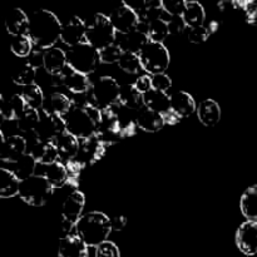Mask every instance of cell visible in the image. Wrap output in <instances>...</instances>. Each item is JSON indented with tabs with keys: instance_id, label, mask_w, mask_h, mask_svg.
<instances>
[{
	"instance_id": "obj_33",
	"label": "cell",
	"mask_w": 257,
	"mask_h": 257,
	"mask_svg": "<svg viewBox=\"0 0 257 257\" xmlns=\"http://www.w3.org/2000/svg\"><path fill=\"white\" fill-rule=\"evenodd\" d=\"M182 18L185 19L188 28L201 27L206 19V12L202 5L198 2L187 3L185 10L182 13Z\"/></svg>"
},
{
	"instance_id": "obj_24",
	"label": "cell",
	"mask_w": 257,
	"mask_h": 257,
	"mask_svg": "<svg viewBox=\"0 0 257 257\" xmlns=\"http://www.w3.org/2000/svg\"><path fill=\"white\" fill-rule=\"evenodd\" d=\"M44 68L50 74H59L68 68L67 53L60 48H50L44 52Z\"/></svg>"
},
{
	"instance_id": "obj_15",
	"label": "cell",
	"mask_w": 257,
	"mask_h": 257,
	"mask_svg": "<svg viewBox=\"0 0 257 257\" xmlns=\"http://www.w3.org/2000/svg\"><path fill=\"white\" fill-rule=\"evenodd\" d=\"M109 19L117 33H128L131 30L136 29L138 20H140L137 13L125 7V5H120V7L115 8L110 13Z\"/></svg>"
},
{
	"instance_id": "obj_16",
	"label": "cell",
	"mask_w": 257,
	"mask_h": 257,
	"mask_svg": "<svg viewBox=\"0 0 257 257\" xmlns=\"http://www.w3.org/2000/svg\"><path fill=\"white\" fill-rule=\"evenodd\" d=\"M85 206V196L79 190H75L65 198L62 206L63 220L77 223L83 216V210Z\"/></svg>"
},
{
	"instance_id": "obj_7",
	"label": "cell",
	"mask_w": 257,
	"mask_h": 257,
	"mask_svg": "<svg viewBox=\"0 0 257 257\" xmlns=\"http://www.w3.org/2000/svg\"><path fill=\"white\" fill-rule=\"evenodd\" d=\"M65 53L68 67L83 74H90L100 64L99 50L95 49L88 42H82L74 47H70Z\"/></svg>"
},
{
	"instance_id": "obj_3",
	"label": "cell",
	"mask_w": 257,
	"mask_h": 257,
	"mask_svg": "<svg viewBox=\"0 0 257 257\" xmlns=\"http://www.w3.org/2000/svg\"><path fill=\"white\" fill-rule=\"evenodd\" d=\"M75 226L77 235L84 241L88 247H98L100 243L108 241L113 231L110 218L100 211L84 213Z\"/></svg>"
},
{
	"instance_id": "obj_9",
	"label": "cell",
	"mask_w": 257,
	"mask_h": 257,
	"mask_svg": "<svg viewBox=\"0 0 257 257\" xmlns=\"http://www.w3.org/2000/svg\"><path fill=\"white\" fill-rule=\"evenodd\" d=\"M40 119L35 133L42 142H54L59 136L67 132L64 117L53 114L45 110L44 108L39 109Z\"/></svg>"
},
{
	"instance_id": "obj_18",
	"label": "cell",
	"mask_w": 257,
	"mask_h": 257,
	"mask_svg": "<svg viewBox=\"0 0 257 257\" xmlns=\"http://www.w3.org/2000/svg\"><path fill=\"white\" fill-rule=\"evenodd\" d=\"M27 107L28 105L22 94H13L9 98L2 99L0 114L5 122H17Z\"/></svg>"
},
{
	"instance_id": "obj_36",
	"label": "cell",
	"mask_w": 257,
	"mask_h": 257,
	"mask_svg": "<svg viewBox=\"0 0 257 257\" xmlns=\"http://www.w3.org/2000/svg\"><path fill=\"white\" fill-rule=\"evenodd\" d=\"M22 95L29 108L39 110V109H42L43 105H44L45 95H44V93H43L42 88H40L37 83H35V84L28 85V87L23 88Z\"/></svg>"
},
{
	"instance_id": "obj_32",
	"label": "cell",
	"mask_w": 257,
	"mask_h": 257,
	"mask_svg": "<svg viewBox=\"0 0 257 257\" xmlns=\"http://www.w3.org/2000/svg\"><path fill=\"white\" fill-rule=\"evenodd\" d=\"M119 103L127 107L128 109L135 110V112H138L145 107L143 94L135 87V84H127L120 87Z\"/></svg>"
},
{
	"instance_id": "obj_52",
	"label": "cell",
	"mask_w": 257,
	"mask_h": 257,
	"mask_svg": "<svg viewBox=\"0 0 257 257\" xmlns=\"http://www.w3.org/2000/svg\"><path fill=\"white\" fill-rule=\"evenodd\" d=\"M217 8L223 14H228V13H232L235 10L240 9L237 0H220L217 4Z\"/></svg>"
},
{
	"instance_id": "obj_51",
	"label": "cell",
	"mask_w": 257,
	"mask_h": 257,
	"mask_svg": "<svg viewBox=\"0 0 257 257\" xmlns=\"http://www.w3.org/2000/svg\"><path fill=\"white\" fill-rule=\"evenodd\" d=\"M135 87L140 90L142 94L150 92L152 89V80H151V75H141L135 83Z\"/></svg>"
},
{
	"instance_id": "obj_44",
	"label": "cell",
	"mask_w": 257,
	"mask_h": 257,
	"mask_svg": "<svg viewBox=\"0 0 257 257\" xmlns=\"http://www.w3.org/2000/svg\"><path fill=\"white\" fill-rule=\"evenodd\" d=\"M211 35L210 30L207 29V27L205 25H201V27H195V28H188L187 30V39L190 43L193 44H202L206 40L208 39V37Z\"/></svg>"
},
{
	"instance_id": "obj_31",
	"label": "cell",
	"mask_w": 257,
	"mask_h": 257,
	"mask_svg": "<svg viewBox=\"0 0 257 257\" xmlns=\"http://www.w3.org/2000/svg\"><path fill=\"white\" fill-rule=\"evenodd\" d=\"M240 210L246 220L257 222V185L250 186L242 193L240 200Z\"/></svg>"
},
{
	"instance_id": "obj_46",
	"label": "cell",
	"mask_w": 257,
	"mask_h": 257,
	"mask_svg": "<svg viewBox=\"0 0 257 257\" xmlns=\"http://www.w3.org/2000/svg\"><path fill=\"white\" fill-rule=\"evenodd\" d=\"M161 3H162L165 12L168 13L171 17H173V15H182L186 4H187L186 0H161Z\"/></svg>"
},
{
	"instance_id": "obj_17",
	"label": "cell",
	"mask_w": 257,
	"mask_h": 257,
	"mask_svg": "<svg viewBox=\"0 0 257 257\" xmlns=\"http://www.w3.org/2000/svg\"><path fill=\"white\" fill-rule=\"evenodd\" d=\"M136 123L137 127L148 133L160 132L165 127V119L161 113L155 112L147 107H143L136 114Z\"/></svg>"
},
{
	"instance_id": "obj_12",
	"label": "cell",
	"mask_w": 257,
	"mask_h": 257,
	"mask_svg": "<svg viewBox=\"0 0 257 257\" xmlns=\"http://www.w3.org/2000/svg\"><path fill=\"white\" fill-rule=\"evenodd\" d=\"M105 147L95 136L89 138H84V140H79V151L75 157L79 162H82L85 167L88 166H93L103 158L105 155Z\"/></svg>"
},
{
	"instance_id": "obj_40",
	"label": "cell",
	"mask_w": 257,
	"mask_h": 257,
	"mask_svg": "<svg viewBox=\"0 0 257 257\" xmlns=\"http://www.w3.org/2000/svg\"><path fill=\"white\" fill-rule=\"evenodd\" d=\"M117 64L123 72L128 73V74H137L142 69L140 55L132 54V53H123Z\"/></svg>"
},
{
	"instance_id": "obj_49",
	"label": "cell",
	"mask_w": 257,
	"mask_h": 257,
	"mask_svg": "<svg viewBox=\"0 0 257 257\" xmlns=\"http://www.w3.org/2000/svg\"><path fill=\"white\" fill-rule=\"evenodd\" d=\"M44 49L34 47L32 53L28 55L27 64H29L30 67H33L34 69H40V68L44 67Z\"/></svg>"
},
{
	"instance_id": "obj_50",
	"label": "cell",
	"mask_w": 257,
	"mask_h": 257,
	"mask_svg": "<svg viewBox=\"0 0 257 257\" xmlns=\"http://www.w3.org/2000/svg\"><path fill=\"white\" fill-rule=\"evenodd\" d=\"M243 12H245V18L247 24L257 25V3L255 0L251 4H248L243 9Z\"/></svg>"
},
{
	"instance_id": "obj_35",
	"label": "cell",
	"mask_w": 257,
	"mask_h": 257,
	"mask_svg": "<svg viewBox=\"0 0 257 257\" xmlns=\"http://www.w3.org/2000/svg\"><path fill=\"white\" fill-rule=\"evenodd\" d=\"M163 12H165V9H163L161 0H147L145 7L137 13V15L141 22L151 24L155 20L162 19Z\"/></svg>"
},
{
	"instance_id": "obj_14",
	"label": "cell",
	"mask_w": 257,
	"mask_h": 257,
	"mask_svg": "<svg viewBox=\"0 0 257 257\" xmlns=\"http://www.w3.org/2000/svg\"><path fill=\"white\" fill-rule=\"evenodd\" d=\"M150 42L147 34L133 29L128 33H118L115 38V44L120 48L123 53H132L140 54L145 45Z\"/></svg>"
},
{
	"instance_id": "obj_26",
	"label": "cell",
	"mask_w": 257,
	"mask_h": 257,
	"mask_svg": "<svg viewBox=\"0 0 257 257\" xmlns=\"http://www.w3.org/2000/svg\"><path fill=\"white\" fill-rule=\"evenodd\" d=\"M73 105H74V103L67 95L59 92H54L45 97L43 108L49 113H53V114L65 117L73 108Z\"/></svg>"
},
{
	"instance_id": "obj_23",
	"label": "cell",
	"mask_w": 257,
	"mask_h": 257,
	"mask_svg": "<svg viewBox=\"0 0 257 257\" xmlns=\"http://www.w3.org/2000/svg\"><path fill=\"white\" fill-rule=\"evenodd\" d=\"M53 143L57 147L59 158L65 163L77 157L78 151H79V140L70 133L65 132L64 135L59 136Z\"/></svg>"
},
{
	"instance_id": "obj_21",
	"label": "cell",
	"mask_w": 257,
	"mask_h": 257,
	"mask_svg": "<svg viewBox=\"0 0 257 257\" xmlns=\"http://www.w3.org/2000/svg\"><path fill=\"white\" fill-rule=\"evenodd\" d=\"M198 120L202 123L205 127L212 128L218 124L221 119V108L216 100L205 99L198 104L197 110Z\"/></svg>"
},
{
	"instance_id": "obj_25",
	"label": "cell",
	"mask_w": 257,
	"mask_h": 257,
	"mask_svg": "<svg viewBox=\"0 0 257 257\" xmlns=\"http://www.w3.org/2000/svg\"><path fill=\"white\" fill-rule=\"evenodd\" d=\"M90 85L92 83L87 74L75 72L69 67L64 70V87L69 92L75 93V94H87Z\"/></svg>"
},
{
	"instance_id": "obj_38",
	"label": "cell",
	"mask_w": 257,
	"mask_h": 257,
	"mask_svg": "<svg viewBox=\"0 0 257 257\" xmlns=\"http://www.w3.org/2000/svg\"><path fill=\"white\" fill-rule=\"evenodd\" d=\"M14 165L15 168L13 171H14L15 175L19 177V180L23 181L25 180V178L32 177L33 175H35V167H37L38 163L29 153H27V155L23 156L17 163H14Z\"/></svg>"
},
{
	"instance_id": "obj_1",
	"label": "cell",
	"mask_w": 257,
	"mask_h": 257,
	"mask_svg": "<svg viewBox=\"0 0 257 257\" xmlns=\"http://www.w3.org/2000/svg\"><path fill=\"white\" fill-rule=\"evenodd\" d=\"M62 23L53 12L47 9H38L29 17L28 37L35 48L50 49L60 39Z\"/></svg>"
},
{
	"instance_id": "obj_47",
	"label": "cell",
	"mask_w": 257,
	"mask_h": 257,
	"mask_svg": "<svg viewBox=\"0 0 257 257\" xmlns=\"http://www.w3.org/2000/svg\"><path fill=\"white\" fill-rule=\"evenodd\" d=\"M151 80H152L153 89L161 90V92H167V90L172 87V79H171L170 75H167L166 73L151 75Z\"/></svg>"
},
{
	"instance_id": "obj_54",
	"label": "cell",
	"mask_w": 257,
	"mask_h": 257,
	"mask_svg": "<svg viewBox=\"0 0 257 257\" xmlns=\"http://www.w3.org/2000/svg\"><path fill=\"white\" fill-rule=\"evenodd\" d=\"M163 115V119H165V123L168 125H176L181 122L182 118L177 114L176 112H173L172 109H170L168 112H166Z\"/></svg>"
},
{
	"instance_id": "obj_28",
	"label": "cell",
	"mask_w": 257,
	"mask_h": 257,
	"mask_svg": "<svg viewBox=\"0 0 257 257\" xmlns=\"http://www.w3.org/2000/svg\"><path fill=\"white\" fill-rule=\"evenodd\" d=\"M43 167V172L40 173L48 180V182L53 186V188H60L68 183V172L64 163L57 162L50 163V165H40Z\"/></svg>"
},
{
	"instance_id": "obj_4",
	"label": "cell",
	"mask_w": 257,
	"mask_h": 257,
	"mask_svg": "<svg viewBox=\"0 0 257 257\" xmlns=\"http://www.w3.org/2000/svg\"><path fill=\"white\" fill-rule=\"evenodd\" d=\"M85 95V102L88 104L99 110H104L119 103L120 87L114 78L105 75L93 82Z\"/></svg>"
},
{
	"instance_id": "obj_29",
	"label": "cell",
	"mask_w": 257,
	"mask_h": 257,
	"mask_svg": "<svg viewBox=\"0 0 257 257\" xmlns=\"http://www.w3.org/2000/svg\"><path fill=\"white\" fill-rule=\"evenodd\" d=\"M145 107L155 110V112L165 114L171 109V97L166 92H161L157 89H151L150 92L143 94Z\"/></svg>"
},
{
	"instance_id": "obj_30",
	"label": "cell",
	"mask_w": 257,
	"mask_h": 257,
	"mask_svg": "<svg viewBox=\"0 0 257 257\" xmlns=\"http://www.w3.org/2000/svg\"><path fill=\"white\" fill-rule=\"evenodd\" d=\"M20 182L14 171L2 168L0 170V197L12 198L19 195Z\"/></svg>"
},
{
	"instance_id": "obj_39",
	"label": "cell",
	"mask_w": 257,
	"mask_h": 257,
	"mask_svg": "<svg viewBox=\"0 0 257 257\" xmlns=\"http://www.w3.org/2000/svg\"><path fill=\"white\" fill-rule=\"evenodd\" d=\"M10 49L17 57L28 58V55L34 49V44L28 35H17V37H13Z\"/></svg>"
},
{
	"instance_id": "obj_11",
	"label": "cell",
	"mask_w": 257,
	"mask_h": 257,
	"mask_svg": "<svg viewBox=\"0 0 257 257\" xmlns=\"http://www.w3.org/2000/svg\"><path fill=\"white\" fill-rule=\"evenodd\" d=\"M0 160L4 162L17 163L24 155H27V141L22 135H12L4 137L2 135Z\"/></svg>"
},
{
	"instance_id": "obj_20",
	"label": "cell",
	"mask_w": 257,
	"mask_h": 257,
	"mask_svg": "<svg viewBox=\"0 0 257 257\" xmlns=\"http://www.w3.org/2000/svg\"><path fill=\"white\" fill-rule=\"evenodd\" d=\"M5 27L12 37L27 35L29 27V17L20 8H13L5 17Z\"/></svg>"
},
{
	"instance_id": "obj_41",
	"label": "cell",
	"mask_w": 257,
	"mask_h": 257,
	"mask_svg": "<svg viewBox=\"0 0 257 257\" xmlns=\"http://www.w3.org/2000/svg\"><path fill=\"white\" fill-rule=\"evenodd\" d=\"M170 34V30H168V24L166 20L158 19L155 20L150 24V29H148V38L152 42L157 43H163L166 40V38Z\"/></svg>"
},
{
	"instance_id": "obj_43",
	"label": "cell",
	"mask_w": 257,
	"mask_h": 257,
	"mask_svg": "<svg viewBox=\"0 0 257 257\" xmlns=\"http://www.w3.org/2000/svg\"><path fill=\"white\" fill-rule=\"evenodd\" d=\"M99 54H100V63H104V64H113V63H118V60H119L120 57H122L123 52L114 43V44L99 50Z\"/></svg>"
},
{
	"instance_id": "obj_56",
	"label": "cell",
	"mask_w": 257,
	"mask_h": 257,
	"mask_svg": "<svg viewBox=\"0 0 257 257\" xmlns=\"http://www.w3.org/2000/svg\"><path fill=\"white\" fill-rule=\"evenodd\" d=\"M220 25H221L220 20L213 19V20H211V22L208 23V24L206 25V27H207V29L210 30L211 34H213V33H216L218 29H220Z\"/></svg>"
},
{
	"instance_id": "obj_22",
	"label": "cell",
	"mask_w": 257,
	"mask_h": 257,
	"mask_svg": "<svg viewBox=\"0 0 257 257\" xmlns=\"http://www.w3.org/2000/svg\"><path fill=\"white\" fill-rule=\"evenodd\" d=\"M171 109L181 118H187L197 110V105L190 93L178 90L171 95Z\"/></svg>"
},
{
	"instance_id": "obj_42",
	"label": "cell",
	"mask_w": 257,
	"mask_h": 257,
	"mask_svg": "<svg viewBox=\"0 0 257 257\" xmlns=\"http://www.w3.org/2000/svg\"><path fill=\"white\" fill-rule=\"evenodd\" d=\"M65 167H67L68 172V183H70V185H73L74 187H77L78 183H79L80 173L84 170L85 166L74 158V160L65 163Z\"/></svg>"
},
{
	"instance_id": "obj_19",
	"label": "cell",
	"mask_w": 257,
	"mask_h": 257,
	"mask_svg": "<svg viewBox=\"0 0 257 257\" xmlns=\"http://www.w3.org/2000/svg\"><path fill=\"white\" fill-rule=\"evenodd\" d=\"M58 257H88V246L78 235L60 237Z\"/></svg>"
},
{
	"instance_id": "obj_37",
	"label": "cell",
	"mask_w": 257,
	"mask_h": 257,
	"mask_svg": "<svg viewBox=\"0 0 257 257\" xmlns=\"http://www.w3.org/2000/svg\"><path fill=\"white\" fill-rule=\"evenodd\" d=\"M13 82L23 88L35 84L37 83V69L30 67L27 63L20 65L13 74Z\"/></svg>"
},
{
	"instance_id": "obj_45",
	"label": "cell",
	"mask_w": 257,
	"mask_h": 257,
	"mask_svg": "<svg viewBox=\"0 0 257 257\" xmlns=\"http://www.w3.org/2000/svg\"><path fill=\"white\" fill-rule=\"evenodd\" d=\"M95 257H120L119 248L112 241H105L95 247Z\"/></svg>"
},
{
	"instance_id": "obj_53",
	"label": "cell",
	"mask_w": 257,
	"mask_h": 257,
	"mask_svg": "<svg viewBox=\"0 0 257 257\" xmlns=\"http://www.w3.org/2000/svg\"><path fill=\"white\" fill-rule=\"evenodd\" d=\"M110 225H112L113 231H122L127 225V217L123 215L114 216V217L110 218Z\"/></svg>"
},
{
	"instance_id": "obj_13",
	"label": "cell",
	"mask_w": 257,
	"mask_h": 257,
	"mask_svg": "<svg viewBox=\"0 0 257 257\" xmlns=\"http://www.w3.org/2000/svg\"><path fill=\"white\" fill-rule=\"evenodd\" d=\"M85 32L87 24L79 17H70L64 24L62 25V34L60 40L68 47H74L79 43L85 42Z\"/></svg>"
},
{
	"instance_id": "obj_2",
	"label": "cell",
	"mask_w": 257,
	"mask_h": 257,
	"mask_svg": "<svg viewBox=\"0 0 257 257\" xmlns=\"http://www.w3.org/2000/svg\"><path fill=\"white\" fill-rule=\"evenodd\" d=\"M100 110L87 102L74 104L64 117L67 132L78 140L93 137L100 127Z\"/></svg>"
},
{
	"instance_id": "obj_27",
	"label": "cell",
	"mask_w": 257,
	"mask_h": 257,
	"mask_svg": "<svg viewBox=\"0 0 257 257\" xmlns=\"http://www.w3.org/2000/svg\"><path fill=\"white\" fill-rule=\"evenodd\" d=\"M28 153L37 161L38 165L43 166L57 162L58 158H59L57 147L52 142H42V141H39Z\"/></svg>"
},
{
	"instance_id": "obj_5",
	"label": "cell",
	"mask_w": 257,
	"mask_h": 257,
	"mask_svg": "<svg viewBox=\"0 0 257 257\" xmlns=\"http://www.w3.org/2000/svg\"><path fill=\"white\" fill-rule=\"evenodd\" d=\"M85 24H87L85 42L93 45L95 49L102 50L115 43L117 32L109 17L97 13L88 22H85Z\"/></svg>"
},
{
	"instance_id": "obj_55",
	"label": "cell",
	"mask_w": 257,
	"mask_h": 257,
	"mask_svg": "<svg viewBox=\"0 0 257 257\" xmlns=\"http://www.w3.org/2000/svg\"><path fill=\"white\" fill-rule=\"evenodd\" d=\"M122 3L123 5H125V7H128L130 9L135 10L136 13H138L143 7H145L147 0H122Z\"/></svg>"
},
{
	"instance_id": "obj_48",
	"label": "cell",
	"mask_w": 257,
	"mask_h": 257,
	"mask_svg": "<svg viewBox=\"0 0 257 257\" xmlns=\"http://www.w3.org/2000/svg\"><path fill=\"white\" fill-rule=\"evenodd\" d=\"M168 24V30H170V34L172 35H180L187 28L185 19L182 18V15H173L170 18V20L167 22Z\"/></svg>"
},
{
	"instance_id": "obj_34",
	"label": "cell",
	"mask_w": 257,
	"mask_h": 257,
	"mask_svg": "<svg viewBox=\"0 0 257 257\" xmlns=\"http://www.w3.org/2000/svg\"><path fill=\"white\" fill-rule=\"evenodd\" d=\"M39 119V110L27 107V109L22 113V115L15 122V125H17V130H19L23 135H27V133L34 132L37 130Z\"/></svg>"
},
{
	"instance_id": "obj_8",
	"label": "cell",
	"mask_w": 257,
	"mask_h": 257,
	"mask_svg": "<svg viewBox=\"0 0 257 257\" xmlns=\"http://www.w3.org/2000/svg\"><path fill=\"white\" fill-rule=\"evenodd\" d=\"M142 69L146 70L148 74L155 75L160 73H165L170 65V53L163 43L150 42L145 45L140 54Z\"/></svg>"
},
{
	"instance_id": "obj_6",
	"label": "cell",
	"mask_w": 257,
	"mask_h": 257,
	"mask_svg": "<svg viewBox=\"0 0 257 257\" xmlns=\"http://www.w3.org/2000/svg\"><path fill=\"white\" fill-rule=\"evenodd\" d=\"M53 186L42 175H33L20 182L19 197L33 207H42L53 196Z\"/></svg>"
},
{
	"instance_id": "obj_10",
	"label": "cell",
	"mask_w": 257,
	"mask_h": 257,
	"mask_svg": "<svg viewBox=\"0 0 257 257\" xmlns=\"http://www.w3.org/2000/svg\"><path fill=\"white\" fill-rule=\"evenodd\" d=\"M236 246L246 256L257 255V222L245 221L238 226L235 235Z\"/></svg>"
},
{
	"instance_id": "obj_57",
	"label": "cell",
	"mask_w": 257,
	"mask_h": 257,
	"mask_svg": "<svg viewBox=\"0 0 257 257\" xmlns=\"http://www.w3.org/2000/svg\"><path fill=\"white\" fill-rule=\"evenodd\" d=\"M187 3H195V2H198V0H186Z\"/></svg>"
}]
</instances>
